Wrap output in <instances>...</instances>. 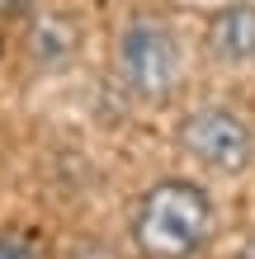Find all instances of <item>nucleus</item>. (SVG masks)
<instances>
[{"label": "nucleus", "mask_w": 255, "mask_h": 259, "mask_svg": "<svg viewBox=\"0 0 255 259\" xmlns=\"http://www.w3.org/2000/svg\"><path fill=\"white\" fill-rule=\"evenodd\" d=\"M28 10V0H0V19H19Z\"/></svg>", "instance_id": "0eeeda50"}, {"label": "nucleus", "mask_w": 255, "mask_h": 259, "mask_svg": "<svg viewBox=\"0 0 255 259\" xmlns=\"http://www.w3.org/2000/svg\"><path fill=\"white\" fill-rule=\"evenodd\" d=\"M208 48H213V57L227 62V66L255 62V5L217 10L213 24H208Z\"/></svg>", "instance_id": "39448f33"}, {"label": "nucleus", "mask_w": 255, "mask_h": 259, "mask_svg": "<svg viewBox=\"0 0 255 259\" xmlns=\"http://www.w3.org/2000/svg\"><path fill=\"white\" fill-rule=\"evenodd\" d=\"M213 236V198L189 179H161L137 198L132 245L147 259H194Z\"/></svg>", "instance_id": "f257e3e1"}, {"label": "nucleus", "mask_w": 255, "mask_h": 259, "mask_svg": "<svg viewBox=\"0 0 255 259\" xmlns=\"http://www.w3.org/2000/svg\"><path fill=\"white\" fill-rule=\"evenodd\" d=\"M76 52H81V28L71 14H43L28 28V62L38 71H62L76 62Z\"/></svg>", "instance_id": "20e7f679"}, {"label": "nucleus", "mask_w": 255, "mask_h": 259, "mask_svg": "<svg viewBox=\"0 0 255 259\" xmlns=\"http://www.w3.org/2000/svg\"><path fill=\"white\" fill-rule=\"evenodd\" d=\"M227 259H255V240H246V245L236 250V254H227Z\"/></svg>", "instance_id": "6e6552de"}, {"label": "nucleus", "mask_w": 255, "mask_h": 259, "mask_svg": "<svg viewBox=\"0 0 255 259\" xmlns=\"http://www.w3.org/2000/svg\"><path fill=\"white\" fill-rule=\"evenodd\" d=\"M118 75L137 99H166L179 80V42L166 19L137 14L118 33Z\"/></svg>", "instance_id": "f03ea898"}, {"label": "nucleus", "mask_w": 255, "mask_h": 259, "mask_svg": "<svg viewBox=\"0 0 255 259\" xmlns=\"http://www.w3.org/2000/svg\"><path fill=\"white\" fill-rule=\"evenodd\" d=\"M179 151L189 160H199L203 170H217V175H236L246 170L250 156H255V132L241 113L232 109H194L175 132Z\"/></svg>", "instance_id": "7ed1b4c3"}, {"label": "nucleus", "mask_w": 255, "mask_h": 259, "mask_svg": "<svg viewBox=\"0 0 255 259\" xmlns=\"http://www.w3.org/2000/svg\"><path fill=\"white\" fill-rule=\"evenodd\" d=\"M0 259H38L33 245H24L19 236H0Z\"/></svg>", "instance_id": "423d86ee"}]
</instances>
